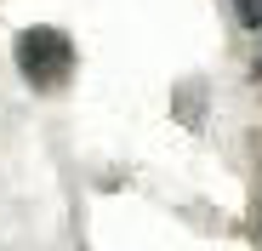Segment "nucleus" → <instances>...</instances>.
I'll list each match as a JSON object with an SVG mask.
<instances>
[{"instance_id": "f257e3e1", "label": "nucleus", "mask_w": 262, "mask_h": 251, "mask_svg": "<svg viewBox=\"0 0 262 251\" xmlns=\"http://www.w3.org/2000/svg\"><path fill=\"white\" fill-rule=\"evenodd\" d=\"M17 69H23V80L34 92H57L63 80H69V69H74V46H69V34L63 29H23L17 34Z\"/></svg>"}, {"instance_id": "7ed1b4c3", "label": "nucleus", "mask_w": 262, "mask_h": 251, "mask_svg": "<svg viewBox=\"0 0 262 251\" xmlns=\"http://www.w3.org/2000/svg\"><path fill=\"white\" fill-rule=\"evenodd\" d=\"M251 74H262V52H256V63H251Z\"/></svg>"}, {"instance_id": "f03ea898", "label": "nucleus", "mask_w": 262, "mask_h": 251, "mask_svg": "<svg viewBox=\"0 0 262 251\" xmlns=\"http://www.w3.org/2000/svg\"><path fill=\"white\" fill-rule=\"evenodd\" d=\"M228 6H234L239 29H262V0H228Z\"/></svg>"}, {"instance_id": "20e7f679", "label": "nucleus", "mask_w": 262, "mask_h": 251, "mask_svg": "<svg viewBox=\"0 0 262 251\" xmlns=\"http://www.w3.org/2000/svg\"><path fill=\"white\" fill-rule=\"evenodd\" d=\"M256 234H262V212H256Z\"/></svg>"}]
</instances>
